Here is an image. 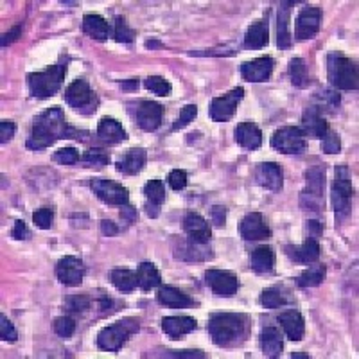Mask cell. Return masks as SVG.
<instances>
[{
	"label": "cell",
	"mask_w": 359,
	"mask_h": 359,
	"mask_svg": "<svg viewBox=\"0 0 359 359\" xmlns=\"http://www.w3.org/2000/svg\"><path fill=\"white\" fill-rule=\"evenodd\" d=\"M260 347L266 358H281L284 351V336L277 327H265L260 332Z\"/></svg>",
	"instance_id": "obj_29"
},
{
	"label": "cell",
	"mask_w": 359,
	"mask_h": 359,
	"mask_svg": "<svg viewBox=\"0 0 359 359\" xmlns=\"http://www.w3.org/2000/svg\"><path fill=\"white\" fill-rule=\"evenodd\" d=\"M66 71H69V59H65V62L62 59V62L47 66L45 71L27 74V87H29L31 95L40 97V99H47V97L58 94Z\"/></svg>",
	"instance_id": "obj_3"
},
{
	"label": "cell",
	"mask_w": 359,
	"mask_h": 359,
	"mask_svg": "<svg viewBox=\"0 0 359 359\" xmlns=\"http://www.w3.org/2000/svg\"><path fill=\"white\" fill-rule=\"evenodd\" d=\"M81 164L85 167H94V169H103L104 165L110 164V155L104 153L103 149H90L81 157Z\"/></svg>",
	"instance_id": "obj_41"
},
{
	"label": "cell",
	"mask_w": 359,
	"mask_h": 359,
	"mask_svg": "<svg viewBox=\"0 0 359 359\" xmlns=\"http://www.w3.org/2000/svg\"><path fill=\"white\" fill-rule=\"evenodd\" d=\"M20 33H22V25H15L9 33H4V36H2V47H8L9 43H13V41L20 36Z\"/></svg>",
	"instance_id": "obj_56"
},
{
	"label": "cell",
	"mask_w": 359,
	"mask_h": 359,
	"mask_svg": "<svg viewBox=\"0 0 359 359\" xmlns=\"http://www.w3.org/2000/svg\"><path fill=\"white\" fill-rule=\"evenodd\" d=\"M300 132L304 133V136H309V139H323L325 133L329 132V126H327L322 113L314 106H309L302 115Z\"/></svg>",
	"instance_id": "obj_22"
},
{
	"label": "cell",
	"mask_w": 359,
	"mask_h": 359,
	"mask_svg": "<svg viewBox=\"0 0 359 359\" xmlns=\"http://www.w3.org/2000/svg\"><path fill=\"white\" fill-rule=\"evenodd\" d=\"M289 78H291V83L298 88H306L309 85V72H307L306 62L302 58H293L289 62Z\"/></svg>",
	"instance_id": "obj_40"
},
{
	"label": "cell",
	"mask_w": 359,
	"mask_h": 359,
	"mask_svg": "<svg viewBox=\"0 0 359 359\" xmlns=\"http://www.w3.org/2000/svg\"><path fill=\"white\" fill-rule=\"evenodd\" d=\"M85 265L79 257L65 255L56 265V277L63 286H79L85 279Z\"/></svg>",
	"instance_id": "obj_14"
},
{
	"label": "cell",
	"mask_w": 359,
	"mask_h": 359,
	"mask_svg": "<svg viewBox=\"0 0 359 359\" xmlns=\"http://www.w3.org/2000/svg\"><path fill=\"white\" fill-rule=\"evenodd\" d=\"M306 144L304 133L295 126H284L272 136V148L282 155H302L306 151Z\"/></svg>",
	"instance_id": "obj_9"
},
{
	"label": "cell",
	"mask_w": 359,
	"mask_h": 359,
	"mask_svg": "<svg viewBox=\"0 0 359 359\" xmlns=\"http://www.w3.org/2000/svg\"><path fill=\"white\" fill-rule=\"evenodd\" d=\"M277 320L282 329H284L286 336L291 342H302L304 339V335H306V320H304L300 311L288 309L279 314Z\"/></svg>",
	"instance_id": "obj_23"
},
{
	"label": "cell",
	"mask_w": 359,
	"mask_h": 359,
	"mask_svg": "<svg viewBox=\"0 0 359 359\" xmlns=\"http://www.w3.org/2000/svg\"><path fill=\"white\" fill-rule=\"evenodd\" d=\"M196 115H198V106H196V104H187V106H183V110L180 112L178 119L174 120L173 132H178V129L189 126V124L196 119Z\"/></svg>",
	"instance_id": "obj_45"
},
{
	"label": "cell",
	"mask_w": 359,
	"mask_h": 359,
	"mask_svg": "<svg viewBox=\"0 0 359 359\" xmlns=\"http://www.w3.org/2000/svg\"><path fill=\"white\" fill-rule=\"evenodd\" d=\"M286 255L291 260H295V262H300V265H313V262L320 259L318 237L309 236L298 246L289 244V246H286Z\"/></svg>",
	"instance_id": "obj_20"
},
{
	"label": "cell",
	"mask_w": 359,
	"mask_h": 359,
	"mask_svg": "<svg viewBox=\"0 0 359 359\" xmlns=\"http://www.w3.org/2000/svg\"><path fill=\"white\" fill-rule=\"evenodd\" d=\"M144 87L148 88V90L153 92V94L160 95V97H167V95H171V92H173L171 83L165 78H162V76H149L144 81Z\"/></svg>",
	"instance_id": "obj_43"
},
{
	"label": "cell",
	"mask_w": 359,
	"mask_h": 359,
	"mask_svg": "<svg viewBox=\"0 0 359 359\" xmlns=\"http://www.w3.org/2000/svg\"><path fill=\"white\" fill-rule=\"evenodd\" d=\"M148 162V153L144 148H132L128 149L119 160L115 162L117 173H122L126 176H135L146 167Z\"/></svg>",
	"instance_id": "obj_21"
},
{
	"label": "cell",
	"mask_w": 359,
	"mask_h": 359,
	"mask_svg": "<svg viewBox=\"0 0 359 359\" xmlns=\"http://www.w3.org/2000/svg\"><path fill=\"white\" fill-rule=\"evenodd\" d=\"M165 356H167V358H205V354H203L202 351H167Z\"/></svg>",
	"instance_id": "obj_55"
},
{
	"label": "cell",
	"mask_w": 359,
	"mask_h": 359,
	"mask_svg": "<svg viewBox=\"0 0 359 359\" xmlns=\"http://www.w3.org/2000/svg\"><path fill=\"white\" fill-rule=\"evenodd\" d=\"M275 59L272 56H260V58L244 62L241 65V76L248 83H265L272 78Z\"/></svg>",
	"instance_id": "obj_17"
},
{
	"label": "cell",
	"mask_w": 359,
	"mask_h": 359,
	"mask_svg": "<svg viewBox=\"0 0 359 359\" xmlns=\"http://www.w3.org/2000/svg\"><path fill=\"white\" fill-rule=\"evenodd\" d=\"M54 332H56L59 338H72L76 332V322L71 316H59V318L54 320Z\"/></svg>",
	"instance_id": "obj_44"
},
{
	"label": "cell",
	"mask_w": 359,
	"mask_h": 359,
	"mask_svg": "<svg viewBox=\"0 0 359 359\" xmlns=\"http://www.w3.org/2000/svg\"><path fill=\"white\" fill-rule=\"evenodd\" d=\"M325 165H314L306 173V187L300 195V205L304 211L320 214L325 205Z\"/></svg>",
	"instance_id": "obj_5"
},
{
	"label": "cell",
	"mask_w": 359,
	"mask_h": 359,
	"mask_svg": "<svg viewBox=\"0 0 359 359\" xmlns=\"http://www.w3.org/2000/svg\"><path fill=\"white\" fill-rule=\"evenodd\" d=\"M327 76L330 85L338 90L358 88V66L345 54L335 50L327 56Z\"/></svg>",
	"instance_id": "obj_4"
},
{
	"label": "cell",
	"mask_w": 359,
	"mask_h": 359,
	"mask_svg": "<svg viewBox=\"0 0 359 359\" xmlns=\"http://www.w3.org/2000/svg\"><path fill=\"white\" fill-rule=\"evenodd\" d=\"M11 237L17 241L27 239V237H29V230H27V227H25L24 221H20V219H18V221H15V227H13V230H11Z\"/></svg>",
	"instance_id": "obj_54"
},
{
	"label": "cell",
	"mask_w": 359,
	"mask_h": 359,
	"mask_svg": "<svg viewBox=\"0 0 359 359\" xmlns=\"http://www.w3.org/2000/svg\"><path fill=\"white\" fill-rule=\"evenodd\" d=\"M162 115H164V108L155 101L142 99L136 103L135 119L144 132H155V129L160 128Z\"/></svg>",
	"instance_id": "obj_15"
},
{
	"label": "cell",
	"mask_w": 359,
	"mask_h": 359,
	"mask_svg": "<svg viewBox=\"0 0 359 359\" xmlns=\"http://www.w3.org/2000/svg\"><path fill=\"white\" fill-rule=\"evenodd\" d=\"M269 41V27H268V17L260 18L255 24L248 27L246 34H244V45L248 49H262L268 45Z\"/></svg>",
	"instance_id": "obj_31"
},
{
	"label": "cell",
	"mask_w": 359,
	"mask_h": 359,
	"mask_svg": "<svg viewBox=\"0 0 359 359\" xmlns=\"http://www.w3.org/2000/svg\"><path fill=\"white\" fill-rule=\"evenodd\" d=\"M205 284L212 289V293L218 297L230 298L239 291V279L227 269H206Z\"/></svg>",
	"instance_id": "obj_12"
},
{
	"label": "cell",
	"mask_w": 359,
	"mask_h": 359,
	"mask_svg": "<svg viewBox=\"0 0 359 359\" xmlns=\"http://www.w3.org/2000/svg\"><path fill=\"white\" fill-rule=\"evenodd\" d=\"M250 320L246 314L218 313L209 320V335L218 347H234L246 339Z\"/></svg>",
	"instance_id": "obj_2"
},
{
	"label": "cell",
	"mask_w": 359,
	"mask_h": 359,
	"mask_svg": "<svg viewBox=\"0 0 359 359\" xmlns=\"http://www.w3.org/2000/svg\"><path fill=\"white\" fill-rule=\"evenodd\" d=\"M110 279H112V284L120 293H132L133 289L139 286L136 284V272H133V269L117 268L113 269Z\"/></svg>",
	"instance_id": "obj_35"
},
{
	"label": "cell",
	"mask_w": 359,
	"mask_h": 359,
	"mask_svg": "<svg viewBox=\"0 0 359 359\" xmlns=\"http://www.w3.org/2000/svg\"><path fill=\"white\" fill-rule=\"evenodd\" d=\"M320 113L322 112H335L336 108L339 106V94L332 88H320L314 94V104H313Z\"/></svg>",
	"instance_id": "obj_37"
},
{
	"label": "cell",
	"mask_w": 359,
	"mask_h": 359,
	"mask_svg": "<svg viewBox=\"0 0 359 359\" xmlns=\"http://www.w3.org/2000/svg\"><path fill=\"white\" fill-rule=\"evenodd\" d=\"M120 88H132V90H135V88H139V81L132 79L129 83H120Z\"/></svg>",
	"instance_id": "obj_59"
},
{
	"label": "cell",
	"mask_w": 359,
	"mask_h": 359,
	"mask_svg": "<svg viewBox=\"0 0 359 359\" xmlns=\"http://www.w3.org/2000/svg\"><path fill=\"white\" fill-rule=\"evenodd\" d=\"M239 232L244 241H266L272 237V230H269L268 223L265 221V216L260 212H252V214L244 216Z\"/></svg>",
	"instance_id": "obj_16"
},
{
	"label": "cell",
	"mask_w": 359,
	"mask_h": 359,
	"mask_svg": "<svg viewBox=\"0 0 359 359\" xmlns=\"http://www.w3.org/2000/svg\"><path fill=\"white\" fill-rule=\"evenodd\" d=\"M291 358L293 359H309V356L300 354V352H293V354H291Z\"/></svg>",
	"instance_id": "obj_60"
},
{
	"label": "cell",
	"mask_w": 359,
	"mask_h": 359,
	"mask_svg": "<svg viewBox=\"0 0 359 359\" xmlns=\"http://www.w3.org/2000/svg\"><path fill=\"white\" fill-rule=\"evenodd\" d=\"M157 300L158 304L171 307V309H185V307L195 304V300L189 295H185L174 286H160L157 291Z\"/></svg>",
	"instance_id": "obj_26"
},
{
	"label": "cell",
	"mask_w": 359,
	"mask_h": 359,
	"mask_svg": "<svg viewBox=\"0 0 359 359\" xmlns=\"http://www.w3.org/2000/svg\"><path fill=\"white\" fill-rule=\"evenodd\" d=\"M198 327L192 316H185V314H180V316H165L162 318V330L165 335L169 336L171 339H182L183 336L192 332V330Z\"/></svg>",
	"instance_id": "obj_24"
},
{
	"label": "cell",
	"mask_w": 359,
	"mask_h": 359,
	"mask_svg": "<svg viewBox=\"0 0 359 359\" xmlns=\"http://www.w3.org/2000/svg\"><path fill=\"white\" fill-rule=\"evenodd\" d=\"M322 151L327 155H338L342 151V141L332 129H329L322 139Z\"/></svg>",
	"instance_id": "obj_47"
},
{
	"label": "cell",
	"mask_w": 359,
	"mask_h": 359,
	"mask_svg": "<svg viewBox=\"0 0 359 359\" xmlns=\"http://www.w3.org/2000/svg\"><path fill=\"white\" fill-rule=\"evenodd\" d=\"M255 180L260 187H265L272 192H279L284 185V173H282L281 165L275 162H265V164L257 165Z\"/></svg>",
	"instance_id": "obj_19"
},
{
	"label": "cell",
	"mask_w": 359,
	"mask_h": 359,
	"mask_svg": "<svg viewBox=\"0 0 359 359\" xmlns=\"http://www.w3.org/2000/svg\"><path fill=\"white\" fill-rule=\"evenodd\" d=\"M52 158L58 162V164H63V165H74V164H78L79 160H81V158H79L78 149H76V148L58 149V151L54 153Z\"/></svg>",
	"instance_id": "obj_49"
},
{
	"label": "cell",
	"mask_w": 359,
	"mask_h": 359,
	"mask_svg": "<svg viewBox=\"0 0 359 359\" xmlns=\"http://www.w3.org/2000/svg\"><path fill=\"white\" fill-rule=\"evenodd\" d=\"M244 97V88L243 87H237V88H232L230 92H227L225 95L221 97H216L212 99L211 103V119L214 122H227L234 117L236 113V108L239 106V103L243 101Z\"/></svg>",
	"instance_id": "obj_11"
},
{
	"label": "cell",
	"mask_w": 359,
	"mask_h": 359,
	"mask_svg": "<svg viewBox=\"0 0 359 359\" xmlns=\"http://www.w3.org/2000/svg\"><path fill=\"white\" fill-rule=\"evenodd\" d=\"M183 230L187 234V239L196 244H206L211 241V227L206 223V219L198 212H189L183 219Z\"/></svg>",
	"instance_id": "obj_18"
},
{
	"label": "cell",
	"mask_w": 359,
	"mask_h": 359,
	"mask_svg": "<svg viewBox=\"0 0 359 359\" xmlns=\"http://www.w3.org/2000/svg\"><path fill=\"white\" fill-rule=\"evenodd\" d=\"M33 221L38 228H41V230H47V228L52 227V223H54V211L52 209H49V206H43V209H40V211L34 212Z\"/></svg>",
	"instance_id": "obj_48"
},
{
	"label": "cell",
	"mask_w": 359,
	"mask_h": 359,
	"mask_svg": "<svg viewBox=\"0 0 359 359\" xmlns=\"http://www.w3.org/2000/svg\"><path fill=\"white\" fill-rule=\"evenodd\" d=\"M352 199H354V187H352L349 167L347 165H338L335 185H332V205H335L338 218H343L351 212Z\"/></svg>",
	"instance_id": "obj_8"
},
{
	"label": "cell",
	"mask_w": 359,
	"mask_h": 359,
	"mask_svg": "<svg viewBox=\"0 0 359 359\" xmlns=\"http://www.w3.org/2000/svg\"><path fill=\"white\" fill-rule=\"evenodd\" d=\"M325 275H327L325 265L309 266V268H306L300 275H298L297 284L300 286V288H316V286H320L323 281H325Z\"/></svg>",
	"instance_id": "obj_36"
},
{
	"label": "cell",
	"mask_w": 359,
	"mask_h": 359,
	"mask_svg": "<svg viewBox=\"0 0 359 359\" xmlns=\"http://www.w3.org/2000/svg\"><path fill=\"white\" fill-rule=\"evenodd\" d=\"M289 302H291V297H289V291L284 286H272L260 293V304L266 309H279V307L288 306Z\"/></svg>",
	"instance_id": "obj_34"
},
{
	"label": "cell",
	"mask_w": 359,
	"mask_h": 359,
	"mask_svg": "<svg viewBox=\"0 0 359 359\" xmlns=\"http://www.w3.org/2000/svg\"><path fill=\"white\" fill-rule=\"evenodd\" d=\"M78 132L69 126L62 108L52 106L34 119L33 129L27 139V148L31 151H43L59 139H78Z\"/></svg>",
	"instance_id": "obj_1"
},
{
	"label": "cell",
	"mask_w": 359,
	"mask_h": 359,
	"mask_svg": "<svg viewBox=\"0 0 359 359\" xmlns=\"http://www.w3.org/2000/svg\"><path fill=\"white\" fill-rule=\"evenodd\" d=\"M211 218L216 227H225V223H227V209L223 205H214L211 209Z\"/></svg>",
	"instance_id": "obj_53"
},
{
	"label": "cell",
	"mask_w": 359,
	"mask_h": 359,
	"mask_svg": "<svg viewBox=\"0 0 359 359\" xmlns=\"http://www.w3.org/2000/svg\"><path fill=\"white\" fill-rule=\"evenodd\" d=\"M234 135H236L237 144L243 149H248V151L259 149L260 144H262V132L255 122H250V120L237 124V128L234 129Z\"/></svg>",
	"instance_id": "obj_25"
},
{
	"label": "cell",
	"mask_w": 359,
	"mask_h": 359,
	"mask_svg": "<svg viewBox=\"0 0 359 359\" xmlns=\"http://www.w3.org/2000/svg\"><path fill=\"white\" fill-rule=\"evenodd\" d=\"M275 250L272 246H257L252 253H250V268L253 269L259 275H266V273H272L275 268Z\"/></svg>",
	"instance_id": "obj_30"
},
{
	"label": "cell",
	"mask_w": 359,
	"mask_h": 359,
	"mask_svg": "<svg viewBox=\"0 0 359 359\" xmlns=\"http://www.w3.org/2000/svg\"><path fill=\"white\" fill-rule=\"evenodd\" d=\"M120 218H124L128 223H133L136 218H139V214H136V211L133 209V206L129 205H124V209L120 211Z\"/></svg>",
	"instance_id": "obj_57"
},
{
	"label": "cell",
	"mask_w": 359,
	"mask_h": 359,
	"mask_svg": "<svg viewBox=\"0 0 359 359\" xmlns=\"http://www.w3.org/2000/svg\"><path fill=\"white\" fill-rule=\"evenodd\" d=\"M146 212L149 218H158L160 206L165 202V187L160 180H149L144 185Z\"/></svg>",
	"instance_id": "obj_28"
},
{
	"label": "cell",
	"mask_w": 359,
	"mask_h": 359,
	"mask_svg": "<svg viewBox=\"0 0 359 359\" xmlns=\"http://www.w3.org/2000/svg\"><path fill=\"white\" fill-rule=\"evenodd\" d=\"M101 230H103L104 236H108V237L115 236L117 232H119L117 230L115 225H113L112 221H106V219H104V221H101Z\"/></svg>",
	"instance_id": "obj_58"
},
{
	"label": "cell",
	"mask_w": 359,
	"mask_h": 359,
	"mask_svg": "<svg viewBox=\"0 0 359 359\" xmlns=\"http://www.w3.org/2000/svg\"><path fill=\"white\" fill-rule=\"evenodd\" d=\"M90 307H92V298L88 297L87 293L72 295V297L66 298L65 302V309L69 311V313H74V314L87 313Z\"/></svg>",
	"instance_id": "obj_42"
},
{
	"label": "cell",
	"mask_w": 359,
	"mask_h": 359,
	"mask_svg": "<svg viewBox=\"0 0 359 359\" xmlns=\"http://www.w3.org/2000/svg\"><path fill=\"white\" fill-rule=\"evenodd\" d=\"M322 24V9L316 6H304L295 22V36L298 40H311L316 36Z\"/></svg>",
	"instance_id": "obj_13"
},
{
	"label": "cell",
	"mask_w": 359,
	"mask_h": 359,
	"mask_svg": "<svg viewBox=\"0 0 359 359\" xmlns=\"http://www.w3.org/2000/svg\"><path fill=\"white\" fill-rule=\"evenodd\" d=\"M187 182H189V176H187V173L183 169L171 171L169 176H167V183H169L171 189H174V190L185 189Z\"/></svg>",
	"instance_id": "obj_51"
},
{
	"label": "cell",
	"mask_w": 359,
	"mask_h": 359,
	"mask_svg": "<svg viewBox=\"0 0 359 359\" xmlns=\"http://www.w3.org/2000/svg\"><path fill=\"white\" fill-rule=\"evenodd\" d=\"M83 31H85V34L99 41L106 40L110 36V25H108V22L101 15H95V13H87L83 17Z\"/></svg>",
	"instance_id": "obj_32"
},
{
	"label": "cell",
	"mask_w": 359,
	"mask_h": 359,
	"mask_svg": "<svg viewBox=\"0 0 359 359\" xmlns=\"http://www.w3.org/2000/svg\"><path fill=\"white\" fill-rule=\"evenodd\" d=\"M139 330V322L135 318H124L99 330L97 335V347L106 352H117L122 345Z\"/></svg>",
	"instance_id": "obj_7"
},
{
	"label": "cell",
	"mask_w": 359,
	"mask_h": 359,
	"mask_svg": "<svg viewBox=\"0 0 359 359\" xmlns=\"http://www.w3.org/2000/svg\"><path fill=\"white\" fill-rule=\"evenodd\" d=\"M113 36H115V40L119 41V43H129V41H133V38H135V31L129 27L128 22L124 20L122 17H117L115 33H113Z\"/></svg>",
	"instance_id": "obj_46"
},
{
	"label": "cell",
	"mask_w": 359,
	"mask_h": 359,
	"mask_svg": "<svg viewBox=\"0 0 359 359\" xmlns=\"http://www.w3.org/2000/svg\"><path fill=\"white\" fill-rule=\"evenodd\" d=\"M90 189L94 190V195L106 205H117L124 206L129 203V192L128 189L120 183L113 182V180H106V178H92Z\"/></svg>",
	"instance_id": "obj_10"
},
{
	"label": "cell",
	"mask_w": 359,
	"mask_h": 359,
	"mask_svg": "<svg viewBox=\"0 0 359 359\" xmlns=\"http://www.w3.org/2000/svg\"><path fill=\"white\" fill-rule=\"evenodd\" d=\"M136 284L144 291H151L162 286V275L153 262H142L136 269Z\"/></svg>",
	"instance_id": "obj_33"
},
{
	"label": "cell",
	"mask_w": 359,
	"mask_h": 359,
	"mask_svg": "<svg viewBox=\"0 0 359 359\" xmlns=\"http://www.w3.org/2000/svg\"><path fill=\"white\" fill-rule=\"evenodd\" d=\"M97 136L106 144H119L128 139V133L122 128V124L113 117H103L97 124Z\"/></svg>",
	"instance_id": "obj_27"
},
{
	"label": "cell",
	"mask_w": 359,
	"mask_h": 359,
	"mask_svg": "<svg viewBox=\"0 0 359 359\" xmlns=\"http://www.w3.org/2000/svg\"><path fill=\"white\" fill-rule=\"evenodd\" d=\"M65 97L66 104L74 108L76 112L81 115H92L95 113L97 106H99V97L90 88V83L85 78H78L65 88Z\"/></svg>",
	"instance_id": "obj_6"
},
{
	"label": "cell",
	"mask_w": 359,
	"mask_h": 359,
	"mask_svg": "<svg viewBox=\"0 0 359 359\" xmlns=\"http://www.w3.org/2000/svg\"><path fill=\"white\" fill-rule=\"evenodd\" d=\"M277 43L282 50L291 47V33H289V4H282L279 9V24H277Z\"/></svg>",
	"instance_id": "obj_39"
},
{
	"label": "cell",
	"mask_w": 359,
	"mask_h": 359,
	"mask_svg": "<svg viewBox=\"0 0 359 359\" xmlns=\"http://www.w3.org/2000/svg\"><path fill=\"white\" fill-rule=\"evenodd\" d=\"M15 132H17V126H15L13 120H2V122H0V142H2V144H8L13 136H15Z\"/></svg>",
	"instance_id": "obj_52"
},
{
	"label": "cell",
	"mask_w": 359,
	"mask_h": 359,
	"mask_svg": "<svg viewBox=\"0 0 359 359\" xmlns=\"http://www.w3.org/2000/svg\"><path fill=\"white\" fill-rule=\"evenodd\" d=\"M0 338H2V342H17L18 339L17 329L13 327L6 314H0Z\"/></svg>",
	"instance_id": "obj_50"
},
{
	"label": "cell",
	"mask_w": 359,
	"mask_h": 359,
	"mask_svg": "<svg viewBox=\"0 0 359 359\" xmlns=\"http://www.w3.org/2000/svg\"><path fill=\"white\" fill-rule=\"evenodd\" d=\"M205 244H196V243H180V248L174 250V257L176 259H182V260H203V259H209L212 257V253H206Z\"/></svg>",
	"instance_id": "obj_38"
}]
</instances>
